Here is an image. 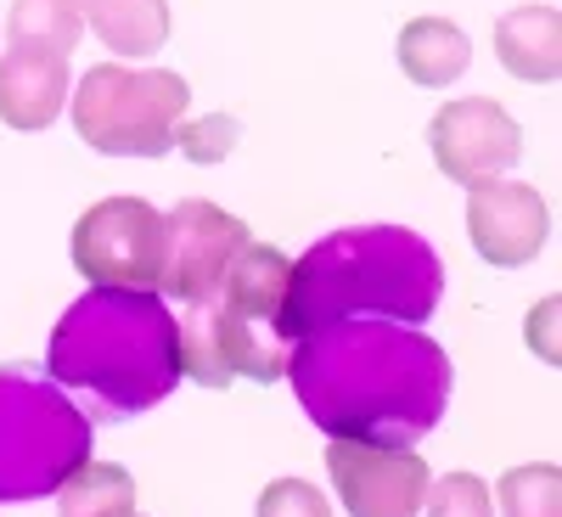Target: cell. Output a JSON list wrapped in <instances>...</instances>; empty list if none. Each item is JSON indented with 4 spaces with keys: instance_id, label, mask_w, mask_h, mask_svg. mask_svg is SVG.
<instances>
[{
    "instance_id": "6da1fadb",
    "label": "cell",
    "mask_w": 562,
    "mask_h": 517,
    "mask_svg": "<svg viewBox=\"0 0 562 517\" xmlns=\"http://www.w3.org/2000/svg\"><path fill=\"white\" fill-rule=\"evenodd\" d=\"M304 416L326 439L411 450L439 428L456 389L450 355L405 321H326L288 344V371Z\"/></svg>"
},
{
    "instance_id": "7a4b0ae2",
    "label": "cell",
    "mask_w": 562,
    "mask_h": 517,
    "mask_svg": "<svg viewBox=\"0 0 562 517\" xmlns=\"http://www.w3.org/2000/svg\"><path fill=\"white\" fill-rule=\"evenodd\" d=\"M445 293V265L405 225H355L321 237L304 259H293L281 338H304L326 321H428Z\"/></svg>"
},
{
    "instance_id": "3957f363",
    "label": "cell",
    "mask_w": 562,
    "mask_h": 517,
    "mask_svg": "<svg viewBox=\"0 0 562 517\" xmlns=\"http://www.w3.org/2000/svg\"><path fill=\"white\" fill-rule=\"evenodd\" d=\"M45 371L57 389H90L119 416H140L180 383L175 315L153 288H90L63 310Z\"/></svg>"
},
{
    "instance_id": "277c9868",
    "label": "cell",
    "mask_w": 562,
    "mask_h": 517,
    "mask_svg": "<svg viewBox=\"0 0 562 517\" xmlns=\"http://www.w3.org/2000/svg\"><path fill=\"white\" fill-rule=\"evenodd\" d=\"M288 276H293V259L270 243H248L231 259L220 288L175 315L180 378H192L203 389H225L231 378L276 383L288 371V338H281Z\"/></svg>"
},
{
    "instance_id": "5b68a950",
    "label": "cell",
    "mask_w": 562,
    "mask_h": 517,
    "mask_svg": "<svg viewBox=\"0 0 562 517\" xmlns=\"http://www.w3.org/2000/svg\"><path fill=\"white\" fill-rule=\"evenodd\" d=\"M90 416L29 366H0V501L57 495L90 461Z\"/></svg>"
},
{
    "instance_id": "8992f818",
    "label": "cell",
    "mask_w": 562,
    "mask_h": 517,
    "mask_svg": "<svg viewBox=\"0 0 562 517\" xmlns=\"http://www.w3.org/2000/svg\"><path fill=\"white\" fill-rule=\"evenodd\" d=\"M74 130L90 153L108 158H164L175 153V130L192 108V85L169 68L102 63L74 90Z\"/></svg>"
},
{
    "instance_id": "52a82bcc",
    "label": "cell",
    "mask_w": 562,
    "mask_h": 517,
    "mask_svg": "<svg viewBox=\"0 0 562 517\" xmlns=\"http://www.w3.org/2000/svg\"><path fill=\"white\" fill-rule=\"evenodd\" d=\"M164 265V214L147 198H102L74 225V270L90 288H153Z\"/></svg>"
},
{
    "instance_id": "ba28073f",
    "label": "cell",
    "mask_w": 562,
    "mask_h": 517,
    "mask_svg": "<svg viewBox=\"0 0 562 517\" xmlns=\"http://www.w3.org/2000/svg\"><path fill=\"white\" fill-rule=\"evenodd\" d=\"M248 225L237 214H225L220 203L209 198H186L164 214V265H158V293L192 304L203 293L220 288V276L231 270V259H237L248 248Z\"/></svg>"
},
{
    "instance_id": "9c48e42d",
    "label": "cell",
    "mask_w": 562,
    "mask_h": 517,
    "mask_svg": "<svg viewBox=\"0 0 562 517\" xmlns=\"http://www.w3.org/2000/svg\"><path fill=\"white\" fill-rule=\"evenodd\" d=\"M428 147L445 180L456 186H484L501 180L512 164L524 158V130L501 102L490 97H461L434 113L428 124Z\"/></svg>"
},
{
    "instance_id": "30bf717a",
    "label": "cell",
    "mask_w": 562,
    "mask_h": 517,
    "mask_svg": "<svg viewBox=\"0 0 562 517\" xmlns=\"http://www.w3.org/2000/svg\"><path fill=\"white\" fill-rule=\"evenodd\" d=\"M326 473H333V490L344 495L349 517H416L434 484L428 461L416 450H378L349 439H333Z\"/></svg>"
},
{
    "instance_id": "8fae6325",
    "label": "cell",
    "mask_w": 562,
    "mask_h": 517,
    "mask_svg": "<svg viewBox=\"0 0 562 517\" xmlns=\"http://www.w3.org/2000/svg\"><path fill=\"white\" fill-rule=\"evenodd\" d=\"M467 237H473L484 265L518 270V265L540 259V248L551 243V209L524 180L467 186Z\"/></svg>"
},
{
    "instance_id": "7c38bea8",
    "label": "cell",
    "mask_w": 562,
    "mask_h": 517,
    "mask_svg": "<svg viewBox=\"0 0 562 517\" xmlns=\"http://www.w3.org/2000/svg\"><path fill=\"white\" fill-rule=\"evenodd\" d=\"M68 102V57L40 45H7L0 57V124L23 135L45 130Z\"/></svg>"
},
{
    "instance_id": "4fadbf2b",
    "label": "cell",
    "mask_w": 562,
    "mask_h": 517,
    "mask_svg": "<svg viewBox=\"0 0 562 517\" xmlns=\"http://www.w3.org/2000/svg\"><path fill=\"white\" fill-rule=\"evenodd\" d=\"M495 57L524 85H557L562 74V12L557 7H518L495 23Z\"/></svg>"
},
{
    "instance_id": "5bb4252c",
    "label": "cell",
    "mask_w": 562,
    "mask_h": 517,
    "mask_svg": "<svg viewBox=\"0 0 562 517\" xmlns=\"http://www.w3.org/2000/svg\"><path fill=\"white\" fill-rule=\"evenodd\" d=\"M79 12L113 57H153L169 45V0H79Z\"/></svg>"
},
{
    "instance_id": "9a60e30c",
    "label": "cell",
    "mask_w": 562,
    "mask_h": 517,
    "mask_svg": "<svg viewBox=\"0 0 562 517\" xmlns=\"http://www.w3.org/2000/svg\"><path fill=\"white\" fill-rule=\"evenodd\" d=\"M467 63H473V45H467V34L450 18H411L400 29V68L411 85L439 90V85L461 79Z\"/></svg>"
},
{
    "instance_id": "2e32d148",
    "label": "cell",
    "mask_w": 562,
    "mask_h": 517,
    "mask_svg": "<svg viewBox=\"0 0 562 517\" xmlns=\"http://www.w3.org/2000/svg\"><path fill=\"white\" fill-rule=\"evenodd\" d=\"M57 517H130L135 512V479L113 461H85L57 490Z\"/></svg>"
},
{
    "instance_id": "e0dca14e",
    "label": "cell",
    "mask_w": 562,
    "mask_h": 517,
    "mask_svg": "<svg viewBox=\"0 0 562 517\" xmlns=\"http://www.w3.org/2000/svg\"><path fill=\"white\" fill-rule=\"evenodd\" d=\"M85 34V12L79 0H12L7 18V40L12 45H40V52L68 57Z\"/></svg>"
},
{
    "instance_id": "ac0fdd59",
    "label": "cell",
    "mask_w": 562,
    "mask_h": 517,
    "mask_svg": "<svg viewBox=\"0 0 562 517\" xmlns=\"http://www.w3.org/2000/svg\"><path fill=\"white\" fill-rule=\"evenodd\" d=\"M490 495H501V517H562V473H557V461L512 467Z\"/></svg>"
},
{
    "instance_id": "d6986e66",
    "label": "cell",
    "mask_w": 562,
    "mask_h": 517,
    "mask_svg": "<svg viewBox=\"0 0 562 517\" xmlns=\"http://www.w3.org/2000/svg\"><path fill=\"white\" fill-rule=\"evenodd\" d=\"M428 517H495V495L479 473H450L439 484H428V501H422Z\"/></svg>"
},
{
    "instance_id": "ffe728a7",
    "label": "cell",
    "mask_w": 562,
    "mask_h": 517,
    "mask_svg": "<svg viewBox=\"0 0 562 517\" xmlns=\"http://www.w3.org/2000/svg\"><path fill=\"white\" fill-rule=\"evenodd\" d=\"M237 141H243V124L225 119V113H209V119H192V124L180 119V130H175V147L192 158V164H220V158H231V153H237Z\"/></svg>"
},
{
    "instance_id": "44dd1931",
    "label": "cell",
    "mask_w": 562,
    "mask_h": 517,
    "mask_svg": "<svg viewBox=\"0 0 562 517\" xmlns=\"http://www.w3.org/2000/svg\"><path fill=\"white\" fill-rule=\"evenodd\" d=\"M259 517H333L326 495H315V484L304 479H276L259 495Z\"/></svg>"
},
{
    "instance_id": "7402d4cb",
    "label": "cell",
    "mask_w": 562,
    "mask_h": 517,
    "mask_svg": "<svg viewBox=\"0 0 562 517\" xmlns=\"http://www.w3.org/2000/svg\"><path fill=\"white\" fill-rule=\"evenodd\" d=\"M557 315H562V299L551 293V299H540L535 310H529V349L546 360V366H562V344H557Z\"/></svg>"
},
{
    "instance_id": "603a6c76",
    "label": "cell",
    "mask_w": 562,
    "mask_h": 517,
    "mask_svg": "<svg viewBox=\"0 0 562 517\" xmlns=\"http://www.w3.org/2000/svg\"><path fill=\"white\" fill-rule=\"evenodd\" d=\"M130 517H140V512H130Z\"/></svg>"
}]
</instances>
